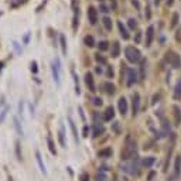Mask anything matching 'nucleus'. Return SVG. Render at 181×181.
Here are the masks:
<instances>
[{"mask_svg":"<svg viewBox=\"0 0 181 181\" xmlns=\"http://www.w3.org/2000/svg\"><path fill=\"white\" fill-rule=\"evenodd\" d=\"M154 161H156V159H154V157H146V159L141 161V164H143L146 169H150V167L154 164Z\"/></svg>","mask_w":181,"mask_h":181,"instance_id":"20","label":"nucleus"},{"mask_svg":"<svg viewBox=\"0 0 181 181\" xmlns=\"http://www.w3.org/2000/svg\"><path fill=\"white\" fill-rule=\"evenodd\" d=\"M16 153H17V159L21 160V153H20V143L16 141Z\"/></svg>","mask_w":181,"mask_h":181,"instance_id":"35","label":"nucleus"},{"mask_svg":"<svg viewBox=\"0 0 181 181\" xmlns=\"http://www.w3.org/2000/svg\"><path fill=\"white\" fill-rule=\"evenodd\" d=\"M180 167H181V157L178 156L177 159H175V175L180 174Z\"/></svg>","mask_w":181,"mask_h":181,"instance_id":"30","label":"nucleus"},{"mask_svg":"<svg viewBox=\"0 0 181 181\" xmlns=\"http://www.w3.org/2000/svg\"><path fill=\"white\" fill-rule=\"evenodd\" d=\"M105 132V129H103V126H101V125H98V123H96L95 126H93V136H95V137H98V136H101L102 133Z\"/></svg>","mask_w":181,"mask_h":181,"instance_id":"22","label":"nucleus"},{"mask_svg":"<svg viewBox=\"0 0 181 181\" xmlns=\"http://www.w3.org/2000/svg\"><path fill=\"white\" fill-rule=\"evenodd\" d=\"M103 88H105V92L109 93V95H113L115 93V85L111 82H105L103 83Z\"/></svg>","mask_w":181,"mask_h":181,"instance_id":"19","label":"nucleus"},{"mask_svg":"<svg viewBox=\"0 0 181 181\" xmlns=\"http://www.w3.org/2000/svg\"><path fill=\"white\" fill-rule=\"evenodd\" d=\"M117 27H119V31H120V36H122L125 40H127L129 38V33H127V30H126V27L123 26V23L122 21H119L117 23Z\"/></svg>","mask_w":181,"mask_h":181,"instance_id":"17","label":"nucleus"},{"mask_svg":"<svg viewBox=\"0 0 181 181\" xmlns=\"http://www.w3.org/2000/svg\"><path fill=\"white\" fill-rule=\"evenodd\" d=\"M112 156V149H103V150L99 151V157H102V159H106V157H111Z\"/></svg>","mask_w":181,"mask_h":181,"instance_id":"25","label":"nucleus"},{"mask_svg":"<svg viewBox=\"0 0 181 181\" xmlns=\"http://www.w3.org/2000/svg\"><path fill=\"white\" fill-rule=\"evenodd\" d=\"M60 43H61V50H62V54L67 55V38H65L64 34L60 36Z\"/></svg>","mask_w":181,"mask_h":181,"instance_id":"21","label":"nucleus"},{"mask_svg":"<svg viewBox=\"0 0 181 181\" xmlns=\"http://www.w3.org/2000/svg\"><path fill=\"white\" fill-rule=\"evenodd\" d=\"M102 23H103L105 28H106L107 31L112 30V20L109 19V17H103V19H102Z\"/></svg>","mask_w":181,"mask_h":181,"instance_id":"27","label":"nucleus"},{"mask_svg":"<svg viewBox=\"0 0 181 181\" xmlns=\"http://www.w3.org/2000/svg\"><path fill=\"white\" fill-rule=\"evenodd\" d=\"M85 83H86V86L89 88V91H91V92H95V91H96L95 82H93V77H92V74H91V72H86V74H85Z\"/></svg>","mask_w":181,"mask_h":181,"instance_id":"7","label":"nucleus"},{"mask_svg":"<svg viewBox=\"0 0 181 181\" xmlns=\"http://www.w3.org/2000/svg\"><path fill=\"white\" fill-rule=\"evenodd\" d=\"M154 2H156V4H159V3H160V0H154Z\"/></svg>","mask_w":181,"mask_h":181,"instance_id":"52","label":"nucleus"},{"mask_svg":"<svg viewBox=\"0 0 181 181\" xmlns=\"http://www.w3.org/2000/svg\"><path fill=\"white\" fill-rule=\"evenodd\" d=\"M71 6H72V7L77 6V0H71Z\"/></svg>","mask_w":181,"mask_h":181,"instance_id":"50","label":"nucleus"},{"mask_svg":"<svg viewBox=\"0 0 181 181\" xmlns=\"http://www.w3.org/2000/svg\"><path fill=\"white\" fill-rule=\"evenodd\" d=\"M82 133H83V136H85V137H86V136H88V133H89V127H88V126H83Z\"/></svg>","mask_w":181,"mask_h":181,"instance_id":"43","label":"nucleus"},{"mask_svg":"<svg viewBox=\"0 0 181 181\" xmlns=\"http://www.w3.org/2000/svg\"><path fill=\"white\" fill-rule=\"evenodd\" d=\"M93 105H95V106H101V105H102V99L98 98V96H95V98H93Z\"/></svg>","mask_w":181,"mask_h":181,"instance_id":"38","label":"nucleus"},{"mask_svg":"<svg viewBox=\"0 0 181 181\" xmlns=\"http://www.w3.org/2000/svg\"><path fill=\"white\" fill-rule=\"evenodd\" d=\"M81 181H89V175L86 174V173H83V174H81Z\"/></svg>","mask_w":181,"mask_h":181,"instance_id":"41","label":"nucleus"},{"mask_svg":"<svg viewBox=\"0 0 181 181\" xmlns=\"http://www.w3.org/2000/svg\"><path fill=\"white\" fill-rule=\"evenodd\" d=\"M136 26H137L136 20H135V19H129V27H130V28H135Z\"/></svg>","mask_w":181,"mask_h":181,"instance_id":"40","label":"nucleus"},{"mask_svg":"<svg viewBox=\"0 0 181 181\" xmlns=\"http://www.w3.org/2000/svg\"><path fill=\"white\" fill-rule=\"evenodd\" d=\"M83 43H85V45H88V47H93L95 45V38H93L92 36H86V37L83 38Z\"/></svg>","mask_w":181,"mask_h":181,"instance_id":"26","label":"nucleus"},{"mask_svg":"<svg viewBox=\"0 0 181 181\" xmlns=\"http://www.w3.org/2000/svg\"><path fill=\"white\" fill-rule=\"evenodd\" d=\"M88 20L92 26H95L96 23H98V10H96L93 6L88 7Z\"/></svg>","mask_w":181,"mask_h":181,"instance_id":"6","label":"nucleus"},{"mask_svg":"<svg viewBox=\"0 0 181 181\" xmlns=\"http://www.w3.org/2000/svg\"><path fill=\"white\" fill-rule=\"evenodd\" d=\"M132 3H133V6H136V7H140V4H139V2H137V0H133Z\"/></svg>","mask_w":181,"mask_h":181,"instance_id":"49","label":"nucleus"},{"mask_svg":"<svg viewBox=\"0 0 181 181\" xmlns=\"http://www.w3.org/2000/svg\"><path fill=\"white\" fill-rule=\"evenodd\" d=\"M23 41H24V44H28V41H30V33L26 34L24 38H23Z\"/></svg>","mask_w":181,"mask_h":181,"instance_id":"42","label":"nucleus"},{"mask_svg":"<svg viewBox=\"0 0 181 181\" xmlns=\"http://www.w3.org/2000/svg\"><path fill=\"white\" fill-rule=\"evenodd\" d=\"M174 98L178 99L181 98V81H178L177 85H175V92H174Z\"/></svg>","mask_w":181,"mask_h":181,"instance_id":"29","label":"nucleus"},{"mask_svg":"<svg viewBox=\"0 0 181 181\" xmlns=\"http://www.w3.org/2000/svg\"><path fill=\"white\" fill-rule=\"evenodd\" d=\"M137 81V74H136V71L135 69H132V68H129L127 69V86H132L133 83Z\"/></svg>","mask_w":181,"mask_h":181,"instance_id":"8","label":"nucleus"},{"mask_svg":"<svg viewBox=\"0 0 181 181\" xmlns=\"http://www.w3.org/2000/svg\"><path fill=\"white\" fill-rule=\"evenodd\" d=\"M13 47H14V50H16V52L19 54V55H21V52H23V50H21V47H20V44L17 43V41H13Z\"/></svg>","mask_w":181,"mask_h":181,"instance_id":"31","label":"nucleus"},{"mask_svg":"<svg viewBox=\"0 0 181 181\" xmlns=\"http://www.w3.org/2000/svg\"><path fill=\"white\" fill-rule=\"evenodd\" d=\"M119 54H120V44L117 43V41H115L113 44H112V57H119Z\"/></svg>","mask_w":181,"mask_h":181,"instance_id":"18","label":"nucleus"},{"mask_svg":"<svg viewBox=\"0 0 181 181\" xmlns=\"http://www.w3.org/2000/svg\"><path fill=\"white\" fill-rule=\"evenodd\" d=\"M173 109H174L175 125H180V122H181V111H180V107H178V106H174V107H173Z\"/></svg>","mask_w":181,"mask_h":181,"instance_id":"24","label":"nucleus"},{"mask_svg":"<svg viewBox=\"0 0 181 181\" xmlns=\"http://www.w3.org/2000/svg\"><path fill=\"white\" fill-rule=\"evenodd\" d=\"M153 33H154V27L153 26H150V27L147 28V33H146V45H150L151 41H153Z\"/></svg>","mask_w":181,"mask_h":181,"instance_id":"15","label":"nucleus"},{"mask_svg":"<svg viewBox=\"0 0 181 181\" xmlns=\"http://www.w3.org/2000/svg\"><path fill=\"white\" fill-rule=\"evenodd\" d=\"M3 65H4V62H0V71L3 69Z\"/></svg>","mask_w":181,"mask_h":181,"instance_id":"51","label":"nucleus"},{"mask_svg":"<svg viewBox=\"0 0 181 181\" xmlns=\"http://www.w3.org/2000/svg\"><path fill=\"white\" fill-rule=\"evenodd\" d=\"M99 2H103V0H99Z\"/></svg>","mask_w":181,"mask_h":181,"instance_id":"53","label":"nucleus"},{"mask_svg":"<svg viewBox=\"0 0 181 181\" xmlns=\"http://www.w3.org/2000/svg\"><path fill=\"white\" fill-rule=\"evenodd\" d=\"M159 99H160V95H154L153 96V105L156 103V102H159Z\"/></svg>","mask_w":181,"mask_h":181,"instance_id":"46","label":"nucleus"},{"mask_svg":"<svg viewBox=\"0 0 181 181\" xmlns=\"http://www.w3.org/2000/svg\"><path fill=\"white\" fill-rule=\"evenodd\" d=\"M58 140H60V144H61L62 147L67 146L65 143V129H64V123H60V130H58Z\"/></svg>","mask_w":181,"mask_h":181,"instance_id":"11","label":"nucleus"},{"mask_svg":"<svg viewBox=\"0 0 181 181\" xmlns=\"http://www.w3.org/2000/svg\"><path fill=\"white\" fill-rule=\"evenodd\" d=\"M107 77H109V78L113 77V69H112V68H109V69H107Z\"/></svg>","mask_w":181,"mask_h":181,"instance_id":"45","label":"nucleus"},{"mask_svg":"<svg viewBox=\"0 0 181 181\" xmlns=\"http://www.w3.org/2000/svg\"><path fill=\"white\" fill-rule=\"evenodd\" d=\"M101 12L107 13V12H109V10H107V7H106V6H103V4H102V6H101Z\"/></svg>","mask_w":181,"mask_h":181,"instance_id":"47","label":"nucleus"},{"mask_svg":"<svg viewBox=\"0 0 181 181\" xmlns=\"http://www.w3.org/2000/svg\"><path fill=\"white\" fill-rule=\"evenodd\" d=\"M96 61L102 62V64H105V62H106V60H105V57H102L101 54H96Z\"/></svg>","mask_w":181,"mask_h":181,"instance_id":"39","label":"nucleus"},{"mask_svg":"<svg viewBox=\"0 0 181 181\" xmlns=\"http://www.w3.org/2000/svg\"><path fill=\"white\" fill-rule=\"evenodd\" d=\"M166 61L169 62L171 67L174 68H181V60H180V55L175 54L174 51H169L166 52Z\"/></svg>","mask_w":181,"mask_h":181,"instance_id":"4","label":"nucleus"},{"mask_svg":"<svg viewBox=\"0 0 181 181\" xmlns=\"http://www.w3.org/2000/svg\"><path fill=\"white\" fill-rule=\"evenodd\" d=\"M144 67H146V61H141V67H140V78H144Z\"/></svg>","mask_w":181,"mask_h":181,"instance_id":"37","label":"nucleus"},{"mask_svg":"<svg viewBox=\"0 0 181 181\" xmlns=\"http://www.w3.org/2000/svg\"><path fill=\"white\" fill-rule=\"evenodd\" d=\"M132 107H133V116L135 115H137L139 112V106H140V96H139V93H133L132 96Z\"/></svg>","mask_w":181,"mask_h":181,"instance_id":"9","label":"nucleus"},{"mask_svg":"<svg viewBox=\"0 0 181 181\" xmlns=\"http://www.w3.org/2000/svg\"><path fill=\"white\" fill-rule=\"evenodd\" d=\"M98 47H99V50H101V51H106V50L109 48V45H107L106 41H101V43L98 44Z\"/></svg>","mask_w":181,"mask_h":181,"instance_id":"33","label":"nucleus"},{"mask_svg":"<svg viewBox=\"0 0 181 181\" xmlns=\"http://www.w3.org/2000/svg\"><path fill=\"white\" fill-rule=\"evenodd\" d=\"M113 116H115V111H113V107L112 106H109L106 109V111L103 112V115H102V119L105 120V122H109V120H112L113 119Z\"/></svg>","mask_w":181,"mask_h":181,"instance_id":"12","label":"nucleus"},{"mask_svg":"<svg viewBox=\"0 0 181 181\" xmlns=\"http://www.w3.org/2000/svg\"><path fill=\"white\" fill-rule=\"evenodd\" d=\"M125 54H126V58H127L129 62H137V61H140V58H141L140 51H139L137 48H135V47H132V45L126 47Z\"/></svg>","mask_w":181,"mask_h":181,"instance_id":"3","label":"nucleus"},{"mask_svg":"<svg viewBox=\"0 0 181 181\" xmlns=\"http://www.w3.org/2000/svg\"><path fill=\"white\" fill-rule=\"evenodd\" d=\"M177 23H178V14L174 13V14H173V20H171V27H175Z\"/></svg>","mask_w":181,"mask_h":181,"instance_id":"34","label":"nucleus"},{"mask_svg":"<svg viewBox=\"0 0 181 181\" xmlns=\"http://www.w3.org/2000/svg\"><path fill=\"white\" fill-rule=\"evenodd\" d=\"M68 122H69V127H71V132H72V135H74V139L77 143H79V139H78V132H77V127H75V123L74 120H72V117L68 116Z\"/></svg>","mask_w":181,"mask_h":181,"instance_id":"13","label":"nucleus"},{"mask_svg":"<svg viewBox=\"0 0 181 181\" xmlns=\"http://www.w3.org/2000/svg\"><path fill=\"white\" fill-rule=\"evenodd\" d=\"M47 143H48V149H50V151H51V154H54L55 156L57 154V150H55V144H54V141H52V139L50 137H47Z\"/></svg>","mask_w":181,"mask_h":181,"instance_id":"23","label":"nucleus"},{"mask_svg":"<svg viewBox=\"0 0 181 181\" xmlns=\"http://www.w3.org/2000/svg\"><path fill=\"white\" fill-rule=\"evenodd\" d=\"M7 112H9V106H6V107H4V109H3V111L0 112V123H2V122H3V120H4V117H6Z\"/></svg>","mask_w":181,"mask_h":181,"instance_id":"32","label":"nucleus"},{"mask_svg":"<svg viewBox=\"0 0 181 181\" xmlns=\"http://www.w3.org/2000/svg\"><path fill=\"white\" fill-rule=\"evenodd\" d=\"M117 106H119V112L125 116L126 113H127V101H126L125 96H122V98L119 99V102H117Z\"/></svg>","mask_w":181,"mask_h":181,"instance_id":"10","label":"nucleus"},{"mask_svg":"<svg viewBox=\"0 0 181 181\" xmlns=\"http://www.w3.org/2000/svg\"><path fill=\"white\" fill-rule=\"evenodd\" d=\"M120 157H122V160H130L133 157H136V143H135V140H132L130 136L126 139V144L122 150Z\"/></svg>","mask_w":181,"mask_h":181,"instance_id":"1","label":"nucleus"},{"mask_svg":"<svg viewBox=\"0 0 181 181\" xmlns=\"http://www.w3.org/2000/svg\"><path fill=\"white\" fill-rule=\"evenodd\" d=\"M36 159H37V163H38V166H40L41 173H44V174H45L47 170H45V166H44V161H43V157H41V153L38 150L36 151Z\"/></svg>","mask_w":181,"mask_h":181,"instance_id":"16","label":"nucleus"},{"mask_svg":"<svg viewBox=\"0 0 181 181\" xmlns=\"http://www.w3.org/2000/svg\"><path fill=\"white\" fill-rule=\"evenodd\" d=\"M111 2H112V9H116V0H111Z\"/></svg>","mask_w":181,"mask_h":181,"instance_id":"48","label":"nucleus"},{"mask_svg":"<svg viewBox=\"0 0 181 181\" xmlns=\"http://www.w3.org/2000/svg\"><path fill=\"white\" fill-rule=\"evenodd\" d=\"M122 170L123 171H126V173H129V174H132V175H137L139 174V170H137V160L135 159V161H132L130 164H126V166H123L122 167Z\"/></svg>","mask_w":181,"mask_h":181,"instance_id":"5","label":"nucleus"},{"mask_svg":"<svg viewBox=\"0 0 181 181\" xmlns=\"http://www.w3.org/2000/svg\"><path fill=\"white\" fill-rule=\"evenodd\" d=\"M140 37H141V33H140V31H137V34H136V38H135L136 43H140Z\"/></svg>","mask_w":181,"mask_h":181,"instance_id":"44","label":"nucleus"},{"mask_svg":"<svg viewBox=\"0 0 181 181\" xmlns=\"http://www.w3.org/2000/svg\"><path fill=\"white\" fill-rule=\"evenodd\" d=\"M51 71H52V78H54L55 83L60 85L61 83V61H60V58L57 55L54 58V62H52Z\"/></svg>","mask_w":181,"mask_h":181,"instance_id":"2","label":"nucleus"},{"mask_svg":"<svg viewBox=\"0 0 181 181\" xmlns=\"http://www.w3.org/2000/svg\"><path fill=\"white\" fill-rule=\"evenodd\" d=\"M78 26H79V9H75V14H74V19H72V30L77 31Z\"/></svg>","mask_w":181,"mask_h":181,"instance_id":"14","label":"nucleus"},{"mask_svg":"<svg viewBox=\"0 0 181 181\" xmlns=\"http://www.w3.org/2000/svg\"><path fill=\"white\" fill-rule=\"evenodd\" d=\"M14 126H16V130H17V133H19L20 136L24 135V132H23V127H21V123L19 122V119H17V117H14Z\"/></svg>","mask_w":181,"mask_h":181,"instance_id":"28","label":"nucleus"},{"mask_svg":"<svg viewBox=\"0 0 181 181\" xmlns=\"http://www.w3.org/2000/svg\"><path fill=\"white\" fill-rule=\"evenodd\" d=\"M31 71H33V74H37V72H38L37 61H33V62H31Z\"/></svg>","mask_w":181,"mask_h":181,"instance_id":"36","label":"nucleus"}]
</instances>
